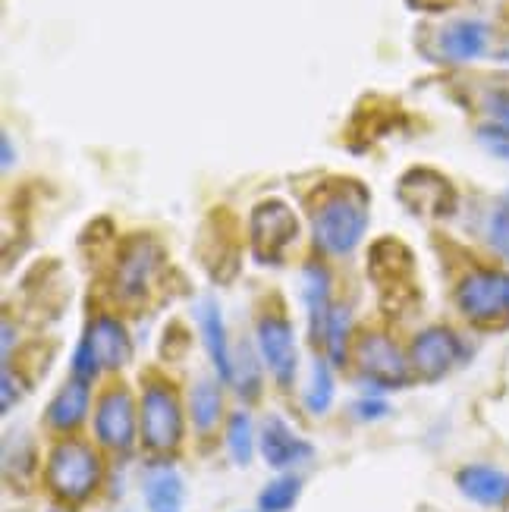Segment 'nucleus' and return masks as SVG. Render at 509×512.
<instances>
[{
    "mask_svg": "<svg viewBox=\"0 0 509 512\" xmlns=\"http://www.w3.org/2000/svg\"><path fill=\"white\" fill-rule=\"evenodd\" d=\"M189 409H192V425L198 428V434H208L214 431L217 418H220V393L214 381H198L189 399Z\"/></svg>",
    "mask_w": 509,
    "mask_h": 512,
    "instance_id": "4be33fe9",
    "label": "nucleus"
},
{
    "mask_svg": "<svg viewBox=\"0 0 509 512\" xmlns=\"http://www.w3.org/2000/svg\"><path fill=\"white\" fill-rule=\"evenodd\" d=\"M330 403H334V374H330V365L324 359H315L312 381H308L305 390V409L312 415H324Z\"/></svg>",
    "mask_w": 509,
    "mask_h": 512,
    "instance_id": "5701e85b",
    "label": "nucleus"
},
{
    "mask_svg": "<svg viewBox=\"0 0 509 512\" xmlns=\"http://www.w3.org/2000/svg\"><path fill=\"white\" fill-rule=\"evenodd\" d=\"M368 277L378 286L381 305L393 315H400L409 302H415V258L400 239L384 236L374 242L368 252Z\"/></svg>",
    "mask_w": 509,
    "mask_h": 512,
    "instance_id": "f03ea898",
    "label": "nucleus"
},
{
    "mask_svg": "<svg viewBox=\"0 0 509 512\" xmlns=\"http://www.w3.org/2000/svg\"><path fill=\"white\" fill-rule=\"evenodd\" d=\"M359 368L371 384L378 387H403L409 381V362L384 333H365L359 340Z\"/></svg>",
    "mask_w": 509,
    "mask_h": 512,
    "instance_id": "ddd939ff",
    "label": "nucleus"
},
{
    "mask_svg": "<svg viewBox=\"0 0 509 512\" xmlns=\"http://www.w3.org/2000/svg\"><path fill=\"white\" fill-rule=\"evenodd\" d=\"M227 447H230L233 462L249 465L252 450H255V440H252V421H249L246 412H236L230 418V425H227Z\"/></svg>",
    "mask_w": 509,
    "mask_h": 512,
    "instance_id": "393cba45",
    "label": "nucleus"
},
{
    "mask_svg": "<svg viewBox=\"0 0 509 512\" xmlns=\"http://www.w3.org/2000/svg\"><path fill=\"white\" fill-rule=\"evenodd\" d=\"M488 236L494 242V249H500L509 258V208H497L491 214V224H488Z\"/></svg>",
    "mask_w": 509,
    "mask_h": 512,
    "instance_id": "c85d7f7f",
    "label": "nucleus"
},
{
    "mask_svg": "<svg viewBox=\"0 0 509 512\" xmlns=\"http://www.w3.org/2000/svg\"><path fill=\"white\" fill-rule=\"evenodd\" d=\"M145 503H148V512H183V503H186L183 478L173 469H154L145 478Z\"/></svg>",
    "mask_w": 509,
    "mask_h": 512,
    "instance_id": "aec40b11",
    "label": "nucleus"
},
{
    "mask_svg": "<svg viewBox=\"0 0 509 512\" xmlns=\"http://www.w3.org/2000/svg\"><path fill=\"white\" fill-rule=\"evenodd\" d=\"M488 51V26L478 19H456L440 32V54L453 63L478 60Z\"/></svg>",
    "mask_w": 509,
    "mask_h": 512,
    "instance_id": "f3484780",
    "label": "nucleus"
},
{
    "mask_svg": "<svg viewBox=\"0 0 509 512\" xmlns=\"http://www.w3.org/2000/svg\"><path fill=\"white\" fill-rule=\"evenodd\" d=\"M387 412H390V406L384 403V399H359V403H356V415L362 421H374V418H381Z\"/></svg>",
    "mask_w": 509,
    "mask_h": 512,
    "instance_id": "c756f323",
    "label": "nucleus"
},
{
    "mask_svg": "<svg viewBox=\"0 0 509 512\" xmlns=\"http://www.w3.org/2000/svg\"><path fill=\"white\" fill-rule=\"evenodd\" d=\"M195 318H198V330H202L208 355L217 368V374L224 381L233 384V355H230V343H227V327L224 318H220V305L217 299H202L195 308Z\"/></svg>",
    "mask_w": 509,
    "mask_h": 512,
    "instance_id": "dca6fc26",
    "label": "nucleus"
},
{
    "mask_svg": "<svg viewBox=\"0 0 509 512\" xmlns=\"http://www.w3.org/2000/svg\"><path fill=\"white\" fill-rule=\"evenodd\" d=\"M258 352L264 365L271 368L280 387H290L296 377V340L293 327L280 315H264L258 321Z\"/></svg>",
    "mask_w": 509,
    "mask_h": 512,
    "instance_id": "f8f14e48",
    "label": "nucleus"
},
{
    "mask_svg": "<svg viewBox=\"0 0 509 512\" xmlns=\"http://www.w3.org/2000/svg\"><path fill=\"white\" fill-rule=\"evenodd\" d=\"M462 340L450 327H428L415 337L412 343V371L418 377H425V381H437V377H444L459 359H462Z\"/></svg>",
    "mask_w": 509,
    "mask_h": 512,
    "instance_id": "9b49d317",
    "label": "nucleus"
},
{
    "mask_svg": "<svg viewBox=\"0 0 509 512\" xmlns=\"http://www.w3.org/2000/svg\"><path fill=\"white\" fill-rule=\"evenodd\" d=\"M88 343H92L95 355L101 368H123L132 355V343H129V333L117 318H98L92 327H88Z\"/></svg>",
    "mask_w": 509,
    "mask_h": 512,
    "instance_id": "a211bd4d",
    "label": "nucleus"
},
{
    "mask_svg": "<svg viewBox=\"0 0 509 512\" xmlns=\"http://www.w3.org/2000/svg\"><path fill=\"white\" fill-rule=\"evenodd\" d=\"M164 255L158 249V242L151 239H129L126 249L120 252V261H117V280H114V289L117 296L132 302L145 296L148 283L158 274Z\"/></svg>",
    "mask_w": 509,
    "mask_h": 512,
    "instance_id": "9d476101",
    "label": "nucleus"
},
{
    "mask_svg": "<svg viewBox=\"0 0 509 512\" xmlns=\"http://www.w3.org/2000/svg\"><path fill=\"white\" fill-rule=\"evenodd\" d=\"M478 142L484 145V151H491L494 158L509 161V129H503L500 123L497 126H481L478 129Z\"/></svg>",
    "mask_w": 509,
    "mask_h": 512,
    "instance_id": "cd10ccee",
    "label": "nucleus"
},
{
    "mask_svg": "<svg viewBox=\"0 0 509 512\" xmlns=\"http://www.w3.org/2000/svg\"><path fill=\"white\" fill-rule=\"evenodd\" d=\"M488 107H491V114L497 117V123L503 129H509V95H494Z\"/></svg>",
    "mask_w": 509,
    "mask_h": 512,
    "instance_id": "7c9ffc66",
    "label": "nucleus"
},
{
    "mask_svg": "<svg viewBox=\"0 0 509 512\" xmlns=\"http://www.w3.org/2000/svg\"><path fill=\"white\" fill-rule=\"evenodd\" d=\"M10 406H13V377L10 371H4V412H10Z\"/></svg>",
    "mask_w": 509,
    "mask_h": 512,
    "instance_id": "473e14b6",
    "label": "nucleus"
},
{
    "mask_svg": "<svg viewBox=\"0 0 509 512\" xmlns=\"http://www.w3.org/2000/svg\"><path fill=\"white\" fill-rule=\"evenodd\" d=\"M459 311L472 324H497L509 315V274L500 271H475L456 289Z\"/></svg>",
    "mask_w": 509,
    "mask_h": 512,
    "instance_id": "0eeeda50",
    "label": "nucleus"
},
{
    "mask_svg": "<svg viewBox=\"0 0 509 512\" xmlns=\"http://www.w3.org/2000/svg\"><path fill=\"white\" fill-rule=\"evenodd\" d=\"M396 198L409 214L431 220L450 217L459 205L456 186L434 167H409L396 183Z\"/></svg>",
    "mask_w": 509,
    "mask_h": 512,
    "instance_id": "20e7f679",
    "label": "nucleus"
},
{
    "mask_svg": "<svg viewBox=\"0 0 509 512\" xmlns=\"http://www.w3.org/2000/svg\"><path fill=\"white\" fill-rule=\"evenodd\" d=\"M85 412H88V384L73 377V381H66L60 387L54 403L48 406V425L54 431H73L76 425H82Z\"/></svg>",
    "mask_w": 509,
    "mask_h": 512,
    "instance_id": "6ab92c4d",
    "label": "nucleus"
},
{
    "mask_svg": "<svg viewBox=\"0 0 509 512\" xmlns=\"http://www.w3.org/2000/svg\"><path fill=\"white\" fill-rule=\"evenodd\" d=\"M98 368H101V362H98L92 343H88V337H82V343L76 346V355H73V377L88 384L98 374Z\"/></svg>",
    "mask_w": 509,
    "mask_h": 512,
    "instance_id": "bb28decb",
    "label": "nucleus"
},
{
    "mask_svg": "<svg viewBox=\"0 0 509 512\" xmlns=\"http://www.w3.org/2000/svg\"><path fill=\"white\" fill-rule=\"evenodd\" d=\"M296 233H299V220L286 202L268 198V202L255 205L249 220V242L261 264H280Z\"/></svg>",
    "mask_w": 509,
    "mask_h": 512,
    "instance_id": "39448f33",
    "label": "nucleus"
},
{
    "mask_svg": "<svg viewBox=\"0 0 509 512\" xmlns=\"http://www.w3.org/2000/svg\"><path fill=\"white\" fill-rule=\"evenodd\" d=\"M503 60H506V63H509V51H503Z\"/></svg>",
    "mask_w": 509,
    "mask_h": 512,
    "instance_id": "c9c22d12",
    "label": "nucleus"
},
{
    "mask_svg": "<svg viewBox=\"0 0 509 512\" xmlns=\"http://www.w3.org/2000/svg\"><path fill=\"white\" fill-rule=\"evenodd\" d=\"M51 494L63 503H85L98 491L101 481V462L98 456L79 440L57 443L48 456V469H44Z\"/></svg>",
    "mask_w": 509,
    "mask_h": 512,
    "instance_id": "7ed1b4c3",
    "label": "nucleus"
},
{
    "mask_svg": "<svg viewBox=\"0 0 509 512\" xmlns=\"http://www.w3.org/2000/svg\"><path fill=\"white\" fill-rule=\"evenodd\" d=\"M198 255H202L205 271L217 283H230L239 271V239L236 227L227 211H214L208 224L202 227V239H198Z\"/></svg>",
    "mask_w": 509,
    "mask_h": 512,
    "instance_id": "6e6552de",
    "label": "nucleus"
},
{
    "mask_svg": "<svg viewBox=\"0 0 509 512\" xmlns=\"http://www.w3.org/2000/svg\"><path fill=\"white\" fill-rule=\"evenodd\" d=\"M368 202L371 195L362 183L343 180L334 192H327L315 214H312V230L315 242L330 255H346L362 242L368 230Z\"/></svg>",
    "mask_w": 509,
    "mask_h": 512,
    "instance_id": "f257e3e1",
    "label": "nucleus"
},
{
    "mask_svg": "<svg viewBox=\"0 0 509 512\" xmlns=\"http://www.w3.org/2000/svg\"><path fill=\"white\" fill-rule=\"evenodd\" d=\"M406 4L412 10H428V13H440V10H447L453 0H406Z\"/></svg>",
    "mask_w": 509,
    "mask_h": 512,
    "instance_id": "2f4dec72",
    "label": "nucleus"
},
{
    "mask_svg": "<svg viewBox=\"0 0 509 512\" xmlns=\"http://www.w3.org/2000/svg\"><path fill=\"white\" fill-rule=\"evenodd\" d=\"M10 349H13V327L4 321V359H10Z\"/></svg>",
    "mask_w": 509,
    "mask_h": 512,
    "instance_id": "f704fd0d",
    "label": "nucleus"
},
{
    "mask_svg": "<svg viewBox=\"0 0 509 512\" xmlns=\"http://www.w3.org/2000/svg\"><path fill=\"white\" fill-rule=\"evenodd\" d=\"M302 289H305V302H308V315H312V333L315 337L324 340V330H327V321H330V277L324 267L312 264L302 277Z\"/></svg>",
    "mask_w": 509,
    "mask_h": 512,
    "instance_id": "412c9836",
    "label": "nucleus"
},
{
    "mask_svg": "<svg viewBox=\"0 0 509 512\" xmlns=\"http://www.w3.org/2000/svg\"><path fill=\"white\" fill-rule=\"evenodd\" d=\"M95 434L107 450L126 453L136 440V406L126 387H110L95 409Z\"/></svg>",
    "mask_w": 509,
    "mask_h": 512,
    "instance_id": "1a4fd4ad",
    "label": "nucleus"
},
{
    "mask_svg": "<svg viewBox=\"0 0 509 512\" xmlns=\"http://www.w3.org/2000/svg\"><path fill=\"white\" fill-rule=\"evenodd\" d=\"M299 487H302V481H299L296 475H283V478L271 481V484L261 491V497H258L261 512H286V509H290V506L296 503Z\"/></svg>",
    "mask_w": 509,
    "mask_h": 512,
    "instance_id": "b1692460",
    "label": "nucleus"
},
{
    "mask_svg": "<svg viewBox=\"0 0 509 512\" xmlns=\"http://www.w3.org/2000/svg\"><path fill=\"white\" fill-rule=\"evenodd\" d=\"M142 440L154 453H170L183 440V409L173 387L148 384L142 393Z\"/></svg>",
    "mask_w": 509,
    "mask_h": 512,
    "instance_id": "423d86ee",
    "label": "nucleus"
},
{
    "mask_svg": "<svg viewBox=\"0 0 509 512\" xmlns=\"http://www.w3.org/2000/svg\"><path fill=\"white\" fill-rule=\"evenodd\" d=\"M324 343H327V352H330V362L340 365L346 359V311L343 308L330 311V321H327V330H324Z\"/></svg>",
    "mask_w": 509,
    "mask_h": 512,
    "instance_id": "a878e982",
    "label": "nucleus"
},
{
    "mask_svg": "<svg viewBox=\"0 0 509 512\" xmlns=\"http://www.w3.org/2000/svg\"><path fill=\"white\" fill-rule=\"evenodd\" d=\"M0 151H4V170H10L13 167V142H10V136L0 139Z\"/></svg>",
    "mask_w": 509,
    "mask_h": 512,
    "instance_id": "72a5a7b5",
    "label": "nucleus"
},
{
    "mask_svg": "<svg viewBox=\"0 0 509 512\" xmlns=\"http://www.w3.org/2000/svg\"><path fill=\"white\" fill-rule=\"evenodd\" d=\"M261 456L268 459L271 469H290V465L312 456V443H305L286 428L283 418H268L261 428Z\"/></svg>",
    "mask_w": 509,
    "mask_h": 512,
    "instance_id": "4468645a",
    "label": "nucleus"
},
{
    "mask_svg": "<svg viewBox=\"0 0 509 512\" xmlns=\"http://www.w3.org/2000/svg\"><path fill=\"white\" fill-rule=\"evenodd\" d=\"M456 487L478 506L509 503V472L494 469V465H466V469H459Z\"/></svg>",
    "mask_w": 509,
    "mask_h": 512,
    "instance_id": "2eb2a0df",
    "label": "nucleus"
}]
</instances>
